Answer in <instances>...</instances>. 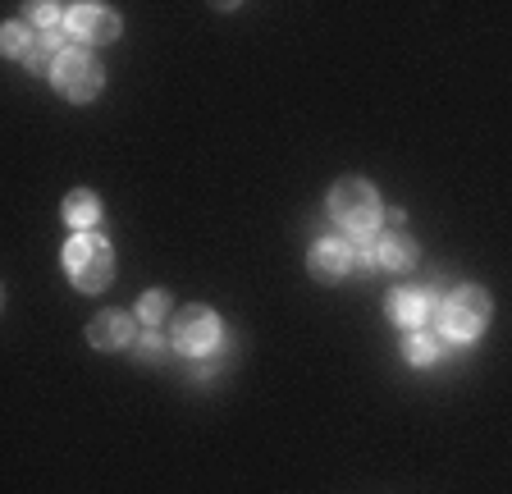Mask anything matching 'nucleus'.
<instances>
[{"mask_svg": "<svg viewBox=\"0 0 512 494\" xmlns=\"http://www.w3.org/2000/svg\"><path fill=\"white\" fill-rule=\"evenodd\" d=\"M384 312H389L394 325H403V330H426V321L439 312V293L407 284V289H394L384 298Z\"/></svg>", "mask_w": 512, "mask_h": 494, "instance_id": "7", "label": "nucleus"}, {"mask_svg": "<svg viewBox=\"0 0 512 494\" xmlns=\"http://www.w3.org/2000/svg\"><path fill=\"white\" fill-rule=\"evenodd\" d=\"M485 325H490V293L476 284H462L439 307V339H448V344H471L485 334Z\"/></svg>", "mask_w": 512, "mask_h": 494, "instance_id": "4", "label": "nucleus"}, {"mask_svg": "<svg viewBox=\"0 0 512 494\" xmlns=\"http://www.w3.org/2000/svg\"><path fill=\"white\" fill-rule=\"evenodd\" d=\"M352 266H357V252H352L348 238H316L307 252V270L320 284H334L343 275H352Z\"/></svg>", "mask_w": 512, "mask_h": 494, "instance_id": "8", "label": "nucleus"}, {"mask_svg": "<svg viewBox=\"0 0 512 494\" xmlns=\"http://www.w3.org/2000/svg\"><path fill=\"white\" fill-rule=\"evenodd\" d=\"M439 348H444V339L439 334H430V330H412L407 334V344H403V357L412 366H430L439 357Z\"/></svg>", "mask_w": 512, "mask_h": 494, "instance_id": "13", "label": "nucleus"}, {"mask_svg": "<svg viewBox=\"0 0 512 494\" xmlns=\"http://www.w3.org/2000/svg\"><path fill=\"white\" fill-rule=\"evenodd\" d=\"M375 266L380 270H412L416 266V243L407 234H380L375 238Z\"/></svg>", "mask_w": 512, "mask_h": 494, "instance_id": "11", "label": "nucleus"}, {"mask_svg": "<svg viewBox=\"0 0 512 494\" xmlns=\"http://www.w3.org/2000/svg\"><path fill=\"white\" fill-rule=\"evenodd\" d=\"M60 215H64V225L74 229V234H87V229L101 220V197H96L92 188H74V193L64 197Z\"/></svg>", "mask_w": 512, "mask_h": 494, "instance_id": "10", "label": "nucleus"}, {"mask_svg": "<svg viewBox=\"0 0 512 494\" xmlns=\"http://www.w3.org/2000/svg\"><path fill=\"white\" fill-rule=\"evenodd\" d=\"M215 344H220V316L211 312V307H183L179 316H174V330H170V348H179L183 357H206L215 353Z\"/></svg>", "mask_w": 512, "mask_h": 494, "instance_id": "5", "label": "nucleus"}, {"mask_svg": "<svg viewBox=\"0 0 512 494\" xmlns=\"http://www.w3.org/2000/svg\"><path fill=\"white\" fill-rule=\"evenodd\" d=\"M330 215H334V225H339L348 238H366V243H371V238L380 234V225H384V206H380L375 183L339 179L330 188Z\"/></svg>", "mask_w": 512, "mask_h": 494, "instance_id": "1", "label": "nucleus"}, {"mask_svg": "<svg viewBox=\"0 0 512 494\" xmlns=\"http://www.w3.org/2000/svg\"><path fill=\"white\" fill-rule=\"evenodd\" d=\"M28 23L37 28V33H55V28H64V10L60 5H28Z\"/></svg>", "mask_w": 512, "mask_h": 494, "instance_id": "15", "label": "nucleus"}, {"mask_svg": "<svg viewBox=\"0 0 512 494\" xmlns=\"http://www.w3.org/2000/svg\"><path fill=\"white\" fill-rule=\"evenodd\" d=\"M138 330H133V312H96L87 325V344L96 353H115V348H133Z\"/></svg>", "mask_w": 512, "mask_h": 494, "instance_id": "9", "label": "nucleus"}, {"mask_svg": "<svg viewBox=\"0 0 512 494\" xmlns=\"http://www.w3.org/2000/svg\"><path fill=\"white\" fill-rule=\"evenodd\" d=\"M64 33L74 37V46H106L119 37V14L96 5V0H83V5H69L64 10Z\"/></svg>", "mask_w": 512, "mask_h": 494, "instance_id": "6", "label": "nucleus"}, {"mask_svg": "<svg viewBox=\"0 0 512 494\" xmlns=\"http://www.w3.org/2000/svg\"><path fill=\"white\" fill-rule=\"evenodd\" d=\"M51 87L64 101H78V106H83V101H96V92L106 87V69H101V60H96L92 51L69 42L51 60Z\"/></svg>", "mask_w": 512, "mask_h": 494, "instance_id": "3", "label": "nucleus"}, {"mask_svg": "<svg viewBox=\"0 0 512 494\" xmlns=\"http://www.w3.org/2000/svg\"><path fill=\"white\" fill-rule=\"evenodd\" d=\"M64 275L78 293H101L115 280V247L110 238L96 234H74L64 243Z\"/></svg>", "mask_w": 512, "mask_h": 494, "instance_id": "2", "label": "nucleus"}, {"mask_svg": "<svg viewBox=\"0 0 512 494\" xmlns=\"http://www.w3.org/2000/svg\"><path fill=\"white\" fill-rule=\"evenodd\" d=\"M160 353H165V339H160L156 330H142L138 339H133V357H138V362H156Z\"/></svg>", "mask_w": 512, "mask_h": 494, "instance_id": "16", "label": "nucleus"}, {"mask_svg": "<svg viewBox=\"0 0 512 494\" xmlns=\"http://www.w3.org/2000/svg\"><path fill=\"white\" fill-rule=\"evenodd\" d=\"M133 316H138V321L147 325V330H156V325L165 321V316H170V293H165V289H151V293H142V298H138V307H133Z\"/></svg>", "mask_w": 512, "mask_h": 494, "instance_id": "14", "label": "nucleus"}, {"mask_svg": "<svg viewBox=\"0 0 512 494\" xmlns=\"http://www.w3.org/2000/svg\"><path fill=\"white\" fill-rule=\"evenodd\" d=\"M0 46H5V55H14V60H28V55L42 46V33H37L28 19H14V23H5Z\"/></svg>", "mask_w": 512, "mask_h": 494, "instance_id": "12", "label": "nucleus"}]
</instances>
